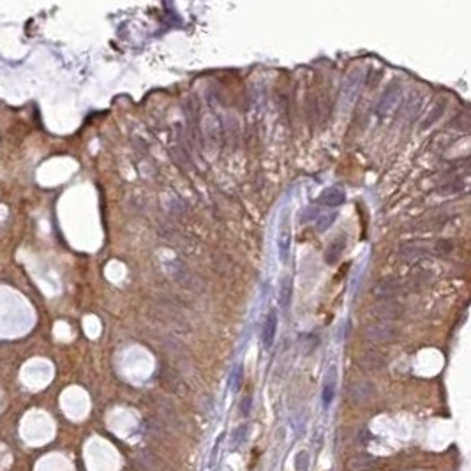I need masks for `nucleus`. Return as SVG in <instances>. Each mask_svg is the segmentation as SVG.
<instances>
[{"label": "nucleus", "mask_w": 471, "mask_h": 471, "mask_svg": "<svg viewBox=\"0 0 471 471\" xmlns=\"http://www.w3.org/2000/svg\"><path fill=\"white\" fill-rule=\"evenodd\" d=\"M364 335H366L367 341L383 344V342L397 341L399 335H401V330H399L395 325H392V323L381 321V323H370V325H367L366 330H364Z\"/></svg>", "instance_id": "nucleus-1"}, {"label": "nucleus", "mask_w": 471, "mask_h": 471, "mask_svg": "<svg viewBox=\"0 0 471 471\" xmlns=\"http://www.w3.org/2000/svg\"><path fill=\"white\" fill-rule=\"evenodd\" d=\"M291 246V230H290V212H282L281 221H279V233H277V249H279V262L286 263L290 256Z\"/></svg>", "instance_id": "nucleus-2"}, {"label": "nucleus", "mask_w": 471, "mask_h": 471, "mask_svg": "<svg viewBox=\"0 0 471 471\" xmlns=\"http://www.w3.org/2000/svg\"><path fill=\"white\" fill-rule=\"evenodd\" d=\"M376 395L374 383L367 381V379H357L348 387V397L351 403L355 404H366Z\"/></svg>", "instance_id": "nucleus-3"}, {"label": "nucleus", "mask_w": 471, "mask_h": 471, "mask_svg": "<svg viewBox=\"0 0 471 471\" xmlns=\"http://www.w3.org/2000/svg\"><path fill=\"white\" fill-rule=\"evenodd\" d=\"M370 313L376 318H381L383 321H392V319H399L404 314V304L397 300H381L370 309Z\"/></svg>", "instance_id": "nucleus-4"}, {"label": "nucleus", "mask_w": 471, "mask_h": 471, "mask_svg": "<svg viewBox=\"0 0 471 471\" xmlns=\"http://www.w3.org/2000/svg\"><path fill=\"white\" fill-rule=\"evenodd\" d=\"M404 282L401 281H394V279H388V281L379 282L374 290V295L381 300H395L399 295L403 293Z\"/></svg>", "instance_id": "nucleus-5"}, {"label": "nucleus", "mask_w": 471, "mask_h": 471, "mask_svg": "<svg viewBox=\"0 0 471 471\" xmlns=\"http://www.w3.org/2000/svg\"><path fill=\"white\" fill-rule=\"evenodd\" d=\"M335 388H337V369H335V366H330L328 367V370H326L325 383H323V394H321L323 406L325 408L330 406L332 401H334Z\"/></svg>", "instance_id": "nucleus-6"}, {"label": "nucleus", "mask_w": 471, "mask_h": 471, "mask_svg": "<svg viewBox=\"0 0 471 471\" xmlns=\"http://www.w3.org/2000/svg\"><path fill=\"white\" fill-rule=\"evenodd\" d=\"M359 366L366 370H379L387 366V359L385 355L379 353L374 350H367L362 353V357L359 359Z\"/></svg>", "instance_id": "nucleus-7"}, {"label": "nucleus", "mask_w": 471, "mask_h": 471, "mask_svg": "<svg viewBox=\"0 0 471 471\" xmlns=\"http://www.w3.org/2000/svg\"><path fill=\"white\" fill-rule=\"evenodd\" d=\"M275 334H277V313H275V311H270V313L266 314L265 321H263V328H262L263 346L272 348Z\"/></svg>", "instance_id": "nucleus-8"}, {"label": "nucleus", "mask_w": 471, "mask_h": 471, "mask_svg": "<svg viewBox=\"0 0 471 471\" xmlns=\"http://www.w3.org/2000/svg\"><path fill=\"white\" fill-rule=\"evenodd\" d=\"M346 249V235H339L337 238L330 242V246L326 247L325 251V263L326 265H335L339 262V258L342 256Z\"/></svg>", "instance_id": "nucleus-9"}, {"label": "nucleus", "mask_w": 471, "mask_h": 471, "mask_svg": "<svg viewBox=\"0 0 471 471\" xmlns=\"http://www.w3.org/2000/svg\"><path fill=\"white\" fill-rule=\"evenodd\" d=\"M376 463H378V459L372 457V455H369V454L353 455V457L348 461V470L350 471H370L376 466Z\"/></svg>", "instance_id": "nucleus-10"}, {"label": "nucleus", "mask_w": 471, "mask_h": 471, "mask_svg": "<svg viewBox=\"0 0 471 471\" xmlns=\"http://www.w3.org/2000/svg\"><path fill=\"white\" fill-rule=\"evenodd\" d=\"M344 202H346V194L339 187H330V189L323 191L321 196H319V203L325 207H339Z\"/></svg>", "instance_id": "nucleus-11"}, {"label": "nucleus", "mask_w": 471, "mask_h": 471, "mask_svg": "<svg viewBox=\"0 0 471 471\" xmlns=\"http://www.w3.org/2000/svg\"><path fill=\"white\" fill-rule=\"evenodd\" d=\"M401 97V90H399L397 85H394V87H390V89L385 92V96H383L381 103H379L378 106V113L379 115H387V113L392 111V108H394L395 105H397V99Z\"/></svg>", "instance_id": "nucleus-12"}, {"label": "nucleus", "mask_w": 471, "mask_h": 471, "mask_svg": "<svg viewBox=\"0 0 471 471\" xmlns=\"http://www.w3.org/2000/svg\"><path fill=\"white\" fill-rule=\"evenodd\" d=\"M335 219H337V212L318 213V217H316V221H314V228H316V231H319V233H321V231H326L332 224H334Z\"/></svg>", "instance_id": "nucleus-13"}, {"label": "nucleus", "mask_w": 471, "mask_h": 471, "mask_svg": "<svg viewBox=\"0 0 471 471\" xmlns=\"http://www.w3.org/2000/svg\"><path fill=\"white\" fill-rule=\"evenodd\" d=\"M281 297H279V300H281V307L282 309H288V306H290V298H291V281L288 277L282 279V284H281Z\"/></svg>", "instance_id": "nucleus-14"}, {"label": "nucleus", "mask_w": 471, "mask_h": 471, "mask_svg": "<svg viewBox=\"0 0 471 471\" xmlns=\"http://www.w3.org/2000/svg\"><path fill=\"white\" fill-rule=\"evenodd\" d=\"M242 379H244V370H242V366H235V369L231 370L230 374V388L231 392H238L242 387Z\"/></svg>", "instance_id": "nucleus-15"}, {"label": "nucleus", "mask_w": 471, "mask_h": 471, "mask_svg": "<svg viewBox=\"0 0 471 471\" xmlns=\"http://www.w3.org/2000/svg\"><path fill=\"white\" fill-rule=\"evenodd\" d=\"M309 454L307 452H298L297 457H295V468H297V471H307L309 470Z\"/></svg>", "instance_id": "nucleus-16"}, {"label": "nucleus", "mask_w": 471, "mask_h": 471, "mask_svg": "<svg viewBox=\"0 0 471 471\" xmlns=\"http://www.w3.org/2000/svg\"><path fill=\"white\" fill-rule=\"evenodd\" d=\"M247 438V425H238L233 431V447H240Z\"/></svg>", "instance_id": "nucleus-17"}, {"label": "nucleus", "mask_w": 471, "mask_h": 471, "mask_svg": "<svg viewBox=\"0 0 471 471\" xmlns=\"http://www.w3.org/2000/svg\"><path fill=\"white\" fill-rule=\"evenodd\" d=\"M443 109H445V103H439L438 106L434 108V111H432V115H431V118H427L425 122L422 124V129H427L429 125H432L434 124L436 120H438L439 117H441V113H443Z\"/></svg>", "instance_id": "nucleus-18"}, {"label": "nucleus", "mask_w": 471, "mask_h": 471, "mask_svg": "<svg viewBox=\"0 0 471 471\" xmlns=\"http://www.w3.org/2000/svg\"><path fill=\"white\" fill-rule=\"evenodd\" d=\"M434 249L438 254H450L452 251H454V244H452L450 240H438Z\"/></svg>", "instance_id": "nucleus-19"}, {"label": "nucleus", "mask_w": 471, "mask_h": 471, "mask_svg": "<svg viewBox=\"0 0 471 471\" xmlns=\"http://www.w3.org/2000/svg\"><path fill=\"white\" fill-rule=\"evenodd\" d=\"M138 459H140V463H141V468H145V470H152V468L157 466L156 459H154L150 454H140L138 455Z\"/></svg>", "instance_id": "nucleus-20"}, {"label": "nucleus", "mask_w": 471, "mask_h": 471, "mask_svg": "<svg viewBox=\"0 0 471 471\" xmlns=\"http://www.w3.org/2000/svg\"><path fill=\"white\" fill-rule=\"evenodd\" d=\"M251 404H253V399L251 397H246L244 401H242V404H240V411H242V415H249L251 413Z\"/></svg>", "instance_id": "nucleus-21"}, {"label": "nucleus", "mask_w": 471, "mask_h": 471, "mask_svg": "<svg viewBox=\"0 0 471 471\" xmlns=\"http://www.w3.org/2000/svg\"><path fill=\"white\" fill-rule=\"evenodd\" d=\"M222 438H224V434H221V436H219L217 443L213 445V450H212V457H210V466H213V463H215V455H217V452H219V445H221Z\"/></svg>", "instance_id": "nucleus-22"}, {"label": "nucleus", "mask_w": 471, "mask_h": 471, "mask_svg": "<svg viewBox=\"0 0 471 471\" xmlns=\"http://www.w3.org/2000/svg\"><path fill=\"white\" fill-rule=\"evenodd\" d=\"M203 399H205V401H202V403H200V408H202L203 413H210V410H212V403H210L209 397H203Z\"/></svg>", "instance_id": "nucleus-23"}]
</instances>
